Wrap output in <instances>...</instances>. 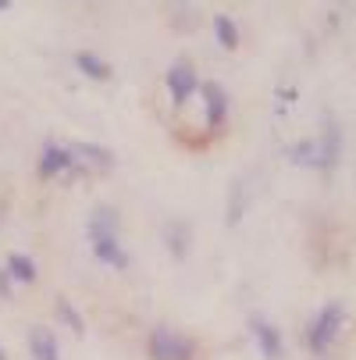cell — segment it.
<instances>
[{"label": "cell", "mask_w": 356, "mask_h": 360, "mask_svg": "<svg viewBox=\"0 0 356 360\" xmlns=\"http://www.w3.org/2000/svg\"><path fill=\"white\" fill-rule=\"evenodd\" d=\"M89 239H93V253H96L104 264H111V268H125V264H128V253H125L121 243H118V214H114L111 207L93 211Z\"/></svg>", "instance_id": "cell-1"}, {"label": "cell", "mask_w": 356, "mask_h": 360, "mask_svg": "<svg viewBox=\"0 0 356 360\" xmlns=\"http://www.w3.org/2000/svg\"><path fill=\"white\" fill-rule=\"evenodd\" d=\"M192 339L171 332V328H157L150 335V360H192Z\"/></svg>", "instance_id": "cell-2"}, {"label": "cell", "mask_w": 356, "mask_h": 360, "mask_svg": "<svg viewBox=\"0 0 356 360\" xmlns=\"http://www.w3.org/2000/svg\"><path fill=\"white\" fill-rule=\"evenodd\" d=\"M338 325H342V307H324L321 311V318H317V325L310 328V346L321 353V349H328L331 342H335V335H338Z\"/></svg>", "instance_id": "cell-3"}, {"label": "cell", "mask_w": 356, "mask_h": 360, "mask_svg": "<svg viewBox=\"0 0 356 360\" xmlns=\"http://www.w3.org/2000/svg\"><path fill=\"white\" fill-rule=\"evenodd\" d=\"M61 172H75V158H72V146H58V143H46L39 153V175L43 179H54Z\"/></svg>", "instance_id": "cell-4"}, {"label": "cell", "mask_w": 356, "mask_h": 360, "mask_svg": "<svg viewBox=\"0 0 356 360\" xmlns=\"http://www.w3.org/2000/svg\"><path fill=\"white\" fill-rule=\"evenodd\" d=\"M168 89H171L175 100H185V96L196 89V72H192L189 61H175V65H171V72H168Z\"/></svg>", "instance_id": "cell-5"}, {"label": "cell", "mask_w": 356, "mask_h": 360, "mask_svg": "<svg viewBox=\"0 0 356 360\" xmlns=\"http://www.w3.org/2000/svg\"><path fill=\"white\" fill-rule=\"evenodd\" d=\"M29 349H32L36 360H61L58 339L50 335L46 328H32V332H29Z\"/></svg>", "instance_id": "cell-6"}, {"label": "cell", "mask_w": 356, "mask_h": 360, "mask_svg": "<svg viewBox=\"0 0 356 360\" xmlns=\"http://www.w3.org/2000/svg\"><path fill=\"white\" fill-rule=\"evenodd\" d=\"M75 65H79L89 79H107V75H111V68H107L104 61H96V54H86V50H82V54H75Z\"/></svg>", "instance_id": "cell-7"}, {"label": "cell", "mask_w": 356, "mask_h": 360, "mask_svg": "<svg viewBox=\"0 0 356 360\" xmlns=\"http://www.w3.org/2000/svg\"><path fill=\"white\" fill-rule=\"evenodd\" d=\"M8 275H11L15 282H32V278H36V268L29 264V257L15 253L11 261H8Z\"/></svg>", "instance_id": "cell-8"}, {"label": "cell", "mask_w": 356, "mask_h": 360, "mask_svg": "<svg viewBox=\"0 0 356 360\" xmlns=\"http://www.w3.org/2000/svg\"><path fill=\"white\" fill-rule=\"evenodd\" d=\"M214 32H218V39L232 50V46H239V32H235V22L228 18V15H218L214 18Z\"/></svg>", "instance_id": "cell-9"}, {"label": "cell", "mask_w": 356, "mask_h": 360, "mask_svg": "<svg viewBox=\"0 0 356 360\" xmlns=\"http://www.w3.org/2000/svg\"><path fill=\"white\" fill-rule=\"evenodd\" d=\"M257 335H261V349L268 356H282V342H278V332L268 328V325H257Z\"/></svg>", "instance_id": "cell-10"}, {"label": "cell", "mask_w": 356, "mask_h": 360, "mask_svg": "<svg viewBox=\"0 0 356 360\" xmlns=\"http://www.w3.org/2000/svg\"><path fill=\"white\" fill-rule=\"evenodd\" d=\"M61 318H65V321H68V325H72L75 332H82V318L75 314V307H68V303H61Z\"/></svg>", "instance_id": "cell-11"}, {"label": "cell", "mask_w": 356, "mask_h": 360, "mask_svg": "<svg viewBox=\"0 0 356 360\" xmlns=\"http://www.w3.org/2000/svg\"><path fill=\"white\" fill-rule=\"evenodd\" d=\"M0 360H4V353H0Z\"/></svg>", "instance_id": "cell-12"}]
</instances>
